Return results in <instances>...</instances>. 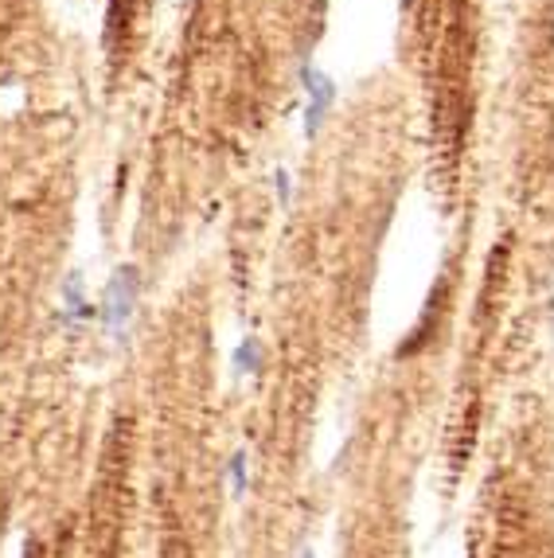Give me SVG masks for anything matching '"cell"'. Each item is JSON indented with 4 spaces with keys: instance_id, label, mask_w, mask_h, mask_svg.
I'll use <instances>...</instances> for the list:
<instances>
[{
    "instance_id": "cell-1",
    "label": "cell",
    "mask_w": 554,
    "mask_h": 558,
    "mask_svg": "<svg viewBox=\"0 0 554 558\" xmlns=\"http://www.w3.org/2000/svg\"><path fill=\"white\" fill-rule=\"evenodd\" d=\"M133 305H137V270H133V266H121V270L110 278L106 298H103V317H106L110 336H125L130 317H133Z\"/></svg>"
},
{
    "instance_id": "cell-2",
    "label": "cell",
    "mask_w": 554,
    "mask_h": 558,
    "mask_svg": "<svg viewBox=\"0 0 554 558\" xmlns=\"http://www.w3.org/2000/svg\"><path fill=\"white\" fill-rule=\"evenodd\" d=\"M301 83H305V94H309V106H305V137H316L324 130V121H328V110L336 102V83L324 71L316 66H305L301 71Z\"/></svg>"
},
{
    "instance_id": "cell-3",
    "label": "cell",
    "mask_w": 554,
    "mask_h": 558,
    "mask_svg": "<svg viewBox=\"0 0 554 558\" xmlns=\"http://www.w3.org/2000/svg\"><path fill=\"white\" fill-rule=\"evenodd\" d=\"M254 360H258V340H246V344L239 348V367H242V372H246V367L254 372V367H258Z\"/></svg>"
},
{
    "instance_id": "cell-4",
    "label": "cell",
    "mask_w": 554,
    "mask_h": 558,
    "mask_svg": "<svg viewBox=\"0 0 554 558\" xmlns=\"http://www.w3.org/2000/svg\"><path fill=\"white\" fill-rule=\"evenodd\" d=\"M231 484H234V493H242L246 488V457H234L231 461Z\"/></svg>"
},
{
    "instance_id": "cell-5",
    "label": "cell",
    "mask_w": 554,
    "mask_h": 558,
    "mask_svg": "<svg viewBox=\"0 0 554 558\" xmlns=\"http://www.w3.org/2000/svg\"><path fill=\"white\" fill-rule=\"evenodd\" d=\"M67 308H71L74 317L83 313V298H79V278H71L67 281Z\"/></svg>"
},
{
    "instance_id": "cell-6",
    "label": "cell",
    "mask_w": 554,
    "mask_h": 558,
    "mask_svg": "<svg viewBox=\"0 0 554 558\" xmlns=\"http://www.w3.org/2000/svg\"><path fill=\"white\" fill-rule=\"evenodd\" d=\"M301 558H313V555H301Z\"/></svg>"
}]
</instances>
